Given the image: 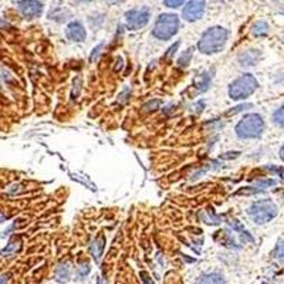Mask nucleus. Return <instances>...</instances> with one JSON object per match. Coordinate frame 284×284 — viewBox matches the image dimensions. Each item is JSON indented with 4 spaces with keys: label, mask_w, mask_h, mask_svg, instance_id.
<instances>
[{
    "label": "nucleus",
    "mask_w": 284,
    "mask_h": 284,
    "mask_svg": "<svg viewBox=\"0 0 284 284\" xmlns=\"http://www.w3.org/2000/svg\"><path fill=\"white\" fill-rule=\"evenodd\" d=\"M227 41V32L223 27H212L203 33L198 43V49L203 54H215L225 47Z\"/></svg>",
    "instance_id": "nucleus-1"
},
{
    "label": "nucleus",
    "mask_w": 284,
    "mask_h": 284,
    "mask_svg": "<svg viewBox=\"0 0 284 284\" xmlns=\"http://www.w3.org/2000/svg\"><path fill=\"white\" fill-rule=\"evenodd\" d=\"M265 129V122L259 114H249L236 125V134L242 139L259 138Z\"/></svg>",
    "instance_id": "nucleus-2"
},
{
    "label": "nucleus",
    "mask_w": 284,
    "mask_h": 284,
    "mask_svg": "<svg viewBox=\"0 0 284 284\" xmlns=\"http://www.w3.org/2000/svg\"><path fill=\"white\" fill-rule=\"evenodd\" d=\"M257 85H259L257 80L252 74H243L230 84L229 95L232 100H243L249 95H252L257 89Z\"/></svg>",
    "instance_id": "nucleus-3"
},
{
    "label": "nucleus",
    "mask_w": 284,
    "mask_h": 284,
    "mask_svg": "<svg viewBox=\"0 0 284 284\" xmlns=\"http://www.w3.org/2000/svg\"><path fill=\"white\" fill-rule=\"evenodd\" d=\"M276 215H277V206L272 201H267V199L252 203L249 208V216L252 217L253 222H256L259 225L270 222L273 217H276Z\"/></svg>",
    "instance_id": "nucleus-4"
},
{
    "label": "nucleus",
    "mask_w": 284,
    "mask_h": 284,
    "mask_svg": "<svg viewBox=\"0 0 284 284\" xmlns=\"http://www.w3.org/2000/svg\"><path fill=\"white\" fill-rule=\"evenodd\" d=\"M179 29V20L175 14H161L154 26V36L159 40H168Z\"/></svg>",
    "instance_id": "nucleus-5"
},
{
    "label": "nucleus",
    "mask_w": 284,
    "mask_h": 284,
    "mask_svg": "<svg viewBox=\"0 0 284 284\" xmlns=\"http://www.w3.org/2000/svg\"><path fill=\"white\" fill-rule=\"evenodd\" d=\"M148 20H149V10L146 7L133 9L125 14L126 26L131 30H139L141 27H144L148 23Z\"/></svg>",
    "instance_id": "nucleus-6"
},
{
    "label": "nucleus",
    "mask_w": 284,
    "mask_h": 284,
    "mask_svg": "<svg viewBox=\"0 0 284 284\" xmlns=\"http://www.w3.org/2000/svg\"><path fill=\"white\" fill-rule=\"evenodd\" d=\"M205 13V0H190L183 9V19L188 21L199 20Z\"/></svg>",
    "instance_id": "nucleus-7"
},
{
    "label": "nucleus",
    "mask_w": 284,
    "mask_h": 284,
    "mask_svg": "<svg viewBox=\"0 0 284 284\" xmlns=\"http://www.w3.org/2000/svg\"><path fill=\"white\" fill-rule=\"evenodd\" d=\"M19 7L21 14L27 19H36L43 12V3L40 0H23Z\"/></svg>",
    "instance_id": "nucleus-8"
},
{
    "label": "nucleus",
    "mask_w": 284,
    "mask_h": 284,
    "mask_svg": "<svg viewBox=\"0 0 284 284\" xmlns=\"http://www.w3.org/2000/svg\"><path fill=\"white\" fill-rule=\"evenodd\" d=\"M67 37L73 41H84L87 37V33L80 21H71L67 26Z\"/></svg>",
    "instance_id": "nucleus-9"
},
{
    "label": "nucleus",
    "mask_w": 284,
    "mask_h": 284,
    "mask_svg": "<svg viewBox=\"0 0 284 284\" xmlns=\"http://www.w3.org/2000/svg\"><path fill=\"white\" fill-rule=\"evenodd\" d=\"M260 58H261V54L259 50H247L239 56V63L243 67H250V65L259 63Z\"/></svg>",
    "instance_id": "nucleus-10"
},
{
    "label": "nucleus",
    "mask_w": 284,
    "mask_h": 284,
    "mask_svg": "<svg viewBox=\"0 0 284 284\" xmlns=\"http://www.w3.org/2000/svg\"><path fill=\"white\" fill-rule=\"evenodd\" d=\"M274 183H276V181H273V179H261V181H257L256 183H253L252 186H249L246 189L240 190L239 193H259V192L267 190Z\"/></svg>",
    "instance_id": "nucleus-11"
},
{
    "label": "nucleus",
    "mask_w": 284,
    "mask_h": 284,
    "mask_svg": "<svg viewBox=\"0 0 284 284\" xmlns=\"http://www.w3.org/2000/svg\"><path fill=\"white\" fill-rule=\"evenodd\" d=\"M104 247H105V239H104L102 234L98 236L95 240H93V243L90 245V253H91V256L95 261H100L102 252H104Z\"/></svg>",
    "instance_id": "nucleus-12"
},
{
    "label": "nucleus",
    "mask_w": 284,
    "mask_h": 284,
    "mask_svg": "<svg viewBox=\"0 0 284 284\" xmlns=\"http://www.w3.org/2000/svg\"><path fill=\"white\" fill-rule=\"evenodd\" d=\"M210 81H212V73H210V71H205L202 74L196 76L195 87L199 90L201 93H203V91H206V90L209 89Z\"/></svg>",
    "instance_id": "nucleus-13"
},
{
    "label": "nucleus",
    "mask_w": 284,
    "mask_h": 284,
    "mask_svg": "<svg viewBox=\"0 0 284 284\" xmlns=\"http://www.w3.org/2000/svg\"><path fill=\"white\" fill-rule=\"evenodd\" d=\"M71 276V267L67 263H63L57 267L56 270V280L58 283H67Z\"/></svg>",
    "instance_id": "nucleus-14"
},
{
    "label": "nucleus",
    "mask_w": 284,
    "mask_h": 284,
    "mask_svg": "<svg viewBox=\"0 0 284 284\" xmlns=\"http://www.w3.org/2000/svg\"><path fill=\"white\" fill-rule=\"evenodd\" d=\"M196 284H225V280L217 273H208V274H202Z\"/></svg>",
    "instance_id": "nucleus-15"
},
{
    "label": "nucleus",
    "mask_w": 284,
    "mask_h": 284,
    "mask_svg": "<svg viewBox=\"0 0 284 284\" xmlns=\"http://www.w3.org/2000/svg\"><path fill=\"white\" fill-rule=\"evenodd\" d=\"M20 245H21V242H20L19 237H13L10 242H9V245H7L5 249H3V256H13V254H16V253L20 250Z\"/></svg>",
    "instance_id": "nucleus-16"
},
{
    "label": "nucleus",
    "mask_w": 284,
    "mask_h": 284,
    "mask_svg": "<svg viewBox=\"0 0 284 284\" xmlns=\"http://www.w3.org/2000/svg\"><path fill=\"white\" fill-rule=\"evenodd\" d=\"M252 32L254 36H257V37H260V36H266L267 34V32H269V26L266 25L265 21H257L256 25L253 26Z\"/></svg>",
    "instance_id": "nucleus-17"
},
{
    "label": "nucleus",
    "mask_w": 284,
    "mask_h": 284,
    "mask_svg": "<svg viewBox=\"0 0 284 284\" xmlns=\"http://www.w3.org/2000/svg\"><path fill=\"white\" fill-rule=\"evenodd\" d=\"M273 121H274V124L284 126V105L281 108H278L277 111H274V114H273Z\"/></svg>",
    "instance_id": "nucleus-18"
},
{
    "label": "nucleus",
    "mask_w": 284,
    "mask_h": 284,
    "mask_svg": "<svg viewBox=\"0 0 284 284\" xmlns=\"http://www.w3.org/2000/svg\"><path fill=\"white\" fill-rule=\"evenodd\" d=\"M190 58H192V49L186 50L185 53H183L182 56L179 57V60H178V64H179L181 67H186V65L189 64Z\"/></svg>",
    "instance_id": "nucleus-19"
},
{
    "label": "nucleus",
    "mask_w": 284,
    "mask_h": 284,
    "mask_svg": "<svg viewBox=\"0 0 284 284\" xmlns=\"http://www.w3.org/2000/svg\"><path fill=\"white\" fill-rule=\"evenodd\" d=\"M90 273V266L89 263H82L78 269H77V277L78 280H82V278H85V276Z\"/></svg>",
    "instance_id": "nucleus-20"
},
{
    "label": "nucleus",
    "mask_w": 284,
    "mask_h": 284,
    "mask_svg": "<svg viewBox=\"0 0 284 284\" xmlns=\"http://www.w3.org/2000/svg\"><path fill=\"white\" fill-rule=\"evenodd\" d=\"M274 256H276V259H278L280 261H284V240L283 242H280L276 247V252H274Z\"/></svg>",
    "instance_id": "nucleus-21"
},
{
    "label": "nucleus",
    "mask_w": 284,
    "mask_h": 284,
    "mask_svg": "<svg viewBox=\"0 0 284 284\" xmlns=\"http://www.w3.org/2000/svg\"><path fill=\"white\" fill-rule=\"evenodd\" d=\"M164 3H165V6L175 9V7L182 6L183 3H185V0H164Z\"/></svg>",
    "instance_id": "nucleus-22"
},
{
    "label": "nucleus",
    "mask_w": 284,
    "mask_h": 284,
    "mask_svg": "<svg viewBox=\"0 0 284 284\" xmlns=\"http://www.w3.org/2000/svg\"><path fill=\"white\" fill-rule=\"evenodd\" d=\"M139 276H141V278H142V284H155L151 280V276H149L146 272H141Z\"/></svg>",
    "instance_id": "nucleus-23"
},
{
    "label": "nucleus",
    "mask_w": 284,
    "mask_h": 284,
    "mask_svg": "<svg viewBox=\"0 0 284 284\" xmlns=\"http://www.w3.org/2000/svg\"><path fill=\"white\" fill-rule=\"evenodd\" d=\"M252 105L250 104H246V105H240V107H237L236 110H232V111H229L227 114H236V113H239V111H243V110H246V108H250Z\"/></svg>",
    "instance_id": "nucleus-24"
},
{
    "label": "nucleus",
    "mask_w": 284,
    "mask_h": 284,
    "mask_svg": "<svg viewBox=\"0 0 284 284\" xmlns=\"http://www.w3.org/2000/svg\"><path fill=\"white\" fill-rule=\"evenodd\" d=\"M159 104H161V101H158V100H157V101H151V102H149V104H145V105H144V108L151 107V108H149V110H155V108L158 107Z\"/></svg>",
    "instance_id": "nucleus-25"
},
{
    "label": "nucleus",
    "mask_w": 284,
    "mask_h": 284,
    "mask_svg": "<svg viewBox=\"0 0 284 284\" xmlns=\"http://www.w3.org/2000/svg\"><path fill=\"white\" fill-rule=\"evenodd\" d=\"M178 46H179V43H175V45L172 46L169 50H168V54H166V57H168V58L173 56V53H175V50H177V49H178Z\"/></svg>",
    "instance_id": "nucleus-26"
},
{
    "label": "nucleus",
    "mask_w": 284,
    "mask_h": 284,
    "mask_svg": "<svg viewBox=\"0 0 284 284\" xmlns=\"http://www.w3.org/2000/svg\"><path fill=\"white\" fill-rule=\"evenodd\" d=\"M102 47H104V45H100V46H98V47H95L94 53H93V56H91V61L94 60L95 56H98V54H100V50H101Z\"/></svg>",
    "instance_id": "nucleus-27"
},
{
    "label": "nucleus",
    "mask_w": 284,
    "mask_h": 284,
    "mask_svg": "<svg viewBox=\"0 0 284 284\" xmlns=\"http://www.w3.org/2000/svg\"><path fill=\"white\" fill-rule=\"evenodd\" d=\"M272 170H274V172H277V173H280V178L284 181V169L283 168H276V166H272L270 168Z\"/></svg>",
    "instance_id": "nucleus-28"
},
{
    "label": "nucleus",
    "mask_w": 284,
    "mask_h": 284,
    "mask_svg": "<svg viewBox=\"0 0 284 284\" xmlns=\"http://www.w3.org/2000/svg\"><path fill=\"white\" fill-rule=\"evenodd\" d=\"M126 94H129V90L128 89H125L124 90V93L122 94H120V101H125V100H128V97H126Z\"/></svg>",
    "instance_id": "nucleus-29"
},
{
    "label": "nucleus",
    "mask_w": 284,
    "mask_h": 284,
    "mask_svg": "<svg viewBox=\"0 0 284 284\" xmlns=\"http://www.w3.org/2000/svg\"><path fill=\"white\" fill-rule=\"evenodd\" d=\"M280 157H281V159L284 161V145H283V148H281V151H280Z\"/></svg>",
    "instance_id": "nucleus-30"
}]
</instances>
